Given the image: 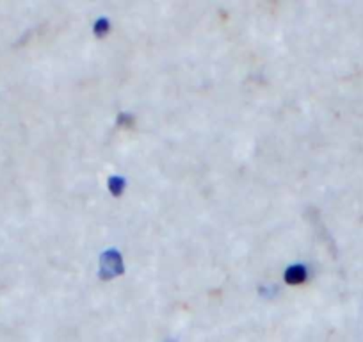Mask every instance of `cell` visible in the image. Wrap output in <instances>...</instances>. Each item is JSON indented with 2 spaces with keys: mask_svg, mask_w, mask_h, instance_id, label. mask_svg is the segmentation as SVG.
I'll return each instance as SVG.
<instances>
[{
  "mask_svg": "<svg viewBox=\"0 0 363 342\" xmlns=\"http://www.w3.org/2000/svg\"><path fill=\"white\" fill-rule=\"evenodd\" d=\"M109 29H111V23H109V20H107V18H99L95 22V34L99 38L106 36V34L109 33Z\"/></svg>",
  "mask_w": 363,
  "mask_h": 342,
  "instance_id": "4",
  "label": "cell"
},
{
  "mask_svg": "<svg viewBox=\"0 0 363 342\" xmlns=\"http://www.w3.org/2000/svg\"><path fill=\"white\" fill-rule=\"evenodd\" d=\"M125 179L121 177H111L109 179V191L114 194V197H120L121 193L125 191Z\"/></svg>",
  "mask_w": 363,
  "mask_h": 342,
  "instance_id": "3",
  "label": "cell"
},
{
  "mask_svg": "<svg viewBox=\"0 0 363 342\" xmlns=\"http://www.w3.org/2000/svg\"><path fill=\"white\" fill-rule=\"evenodd\" d=\"M118 123L120 125H125V127H130L132 123H134V118H132V114H125V113H121L120 114V118H118Z\"/></svg>",
  "mask_w": 363,
  "mask_h": 342,
  "instance_id": "5",
  "label": "cell"
},
{
  "mask_svg": "<svg viewBox=\"0 0 363 342\" xmlns=\"http://www.w3.org/2000/svg\"><path fill=\"white\" fill-rule=\"evenodd\" d=\"M125 271L123 259H121V253L118 250H107L104 251L102 257H100V277L104 280H111V278L120 277Z\"/></svg>",
  "mask_w": 363,
  "mask_h": 342,
  "instance_id": "1",
  "label": "cell"
},
{
  "mask_svg": "<svg viewBox=\"0 0 363 342\" xmlns=\"http://www.w3.org/2000/svg\"><path fill=\"white\" fill-rule=\"evenodd\" d=\"M308 277V271L303 264H294V266H289L287 271H285V282L291 285H298L303 284Z\"/></svg>",
  "mask_w": 363,
  "mask_h": 342,
  "instance_id": "2",
  "label": "cell"
}]
</instances>
